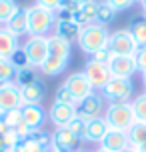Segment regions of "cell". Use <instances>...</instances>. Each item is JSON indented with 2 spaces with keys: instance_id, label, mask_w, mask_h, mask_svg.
Masks as SVG:
<instances>
[{
  "instance_id": "obj_30",
  "label": "cell",
  "mask_w": 146,
  "mask_h": 152,
  "mask_svg": "<svg viewBox=\"0 0 146 152\" xmlns=\"http://www.w3.org/2000/svg\"><path fill=\"white\" fill-rule=\"evenodd\" d=\"M38 76L34 72V68H22V70H16V76H14V84L18 88H24L28 86L30 82H34Z\"/></svg>"
},
{
  "instance_id": "obj_12",
  "label": "cell",
  "mask_w": 146,
  "mask_h": 152,
  "mask_svg": "<svg viewBox=\"0 0 146 152\" xmlns=\"http://www.w3.org/2000/svg\"><path fill=\"white\" fill-rule=\"evenodd\" d=\"M48 116L56 128H66L72 122V118H76V104H56L54 102Z\"/></svg>"
},
{
  "instance_id": "obj_40",
  "label": "cell",
  "mask_w": 146,
  "mask_h": 152,
  "mask_svg": "<svg viewBox=\"0 0 146 152\" xmlns=\"http://www.w3.org/2000/svg\"><path fill=\"white\" fill-rule=\"evenodd\" d=\"M36 4L42 8H48V10H52L56 12L58 10V4H60V0H36Z\"/></svg>"
},
{
  "instance_id": "obj_24",
  "label": "cell",
  "mask_w": 146,
  "mask_h": 152,
  "mask_svg": "<svg viewBox=\"0 0 146 152\" xmlns=\"http://www.w3.org/2000/svg\"><path fill=\"white\" fill-rule=\"evenodd\" d=\"M126 134H128L130 146H134V148L146 144V124L144 122H134V126H132Z\"/></svg>"
},
{
  "instance_id": "obj_27",
  "label": "cell",
  "mask_w": 146,
  "mask_h": 152,
  "mask_svg": "<svg viewBox=\"0 0 146 152\" xmlns=\"http://www.w3.org/2000/svg\"><path fill=\"white\" fill-rule=\"evenodd\" d=\"M130 106H132V112H134L136 122H144L146 124V92L140 94V96H136L130 102Z\"/></svg>"
},
{
  "instance_id": "obj_44",
  "label": "cell",
  "mask_w": 146,
  "mask_h": 152,
  "mask_svg": "<svg viewBox=\"0 0 146 152\" xmlns=\"http://www.w3.org/2000/svg\"><path fill=\"white\" fill-rule=\"evenodd\" d=\"M138 152H146V144H142V146H138Z\"/></svg>"
},
{
  "instance_id": "obj_10",
  "label": "cell",
  "mask_w": 146,
  "mask_h": 152,
  "mask_svg": "<svg viewBox=\"0 0 146 152\" xmlns=\"http://www.w3.org/2000/svg\"><path fill=\"white\" fill-rule=\"evenodd\" d=\"M80 138L76 134H72V130L66 128H56L52 132V142H50V150H68L76 152V148L80 146Z\"/></svg>"
},
{
  "instance_id": "obj_7",
  "label": "cell",
  "mask_w": 146,
  "mask_h": 152,
  "mask_svg": "<svg viewBox=\"0 0 146 152\" xmlns=\"http://www.w3.org/2000/svg\"><path fill=\"white\" fill-rule=\"evenodd\" d=\"M106 106H104V96L98 94V92H92L90 96H86L82 102L76 104V116L84 118L86 122L94 120V118H100L104 114Z\"/></svg>"
},
{
  "instance_id": "obj_6",
  "label": "cell",
  "mask_w": 146,
  "mask_h": 152,
  "mask_svg": "<svg viewBox=\"0 0 146 152\" xmlns=\"http://www.w3.org/2000/svg\"><path fill=\"white\" fill-rule=\"evenodd\" d=\"M22 48L32 68H40L48 56V36H30Z\"/></svg>"
},
{
  "instance_id": "obj_31",
  "label": "cell",
  "mask_w": 146,
  "mask_h": 152,
  "mask_svg": "<svg viewBox=\"0 0 146 152\" xmlns=\"http://www.w3.org/2000/svg\"><path fill=\"white\" fill-rule=\"evenodd\" d=\"M0 120L4 122L8 126V130H14L18 124H22V114H20V108H16V110H8V112H2L0 114Z\"/></svg>"
},
{
  "instance_id": "obj_23",
  "label": "cell",
  "mask_w": 146,
  "mask_h": 152,
  "mask_svg": "<svg viewBox=\"0 0 146 152\" xmlns=\"http://www.w3.org/2000/svg\"><path fill=\"white\" fill-rule=\"evenodd\" d=\"M18 48V38L0 26V58H10V54Z\"/></svg>"
},
{
  "instance_id": "obj_49",
  "label": "cell",
  "mask_w": 146,
  "mask_h": 152,
  "mask_svg": "<svg viewBox=\"0 0 146 152\" xmlns=\"http://www.w3.org/2000/svg\"><path fill=\"white\" fill-rule=\"evenodd\" d=\"M50 152H68V150H50Z\"/></svg>"
},
{
  "instance_id": "obj_50",
  "label": "cell",
  "mask_w": 146,
  "mask_h": 152,
  "mask_svg": "<svg viewBox=\"0 0 146 152\" xmlns=\"http://www.w3.org/2000/svg\"><path fill=\"white\" fill-rule=\"evenodd\" d=\"M134 2H142V0H134Z\"/></svg>"
},
{
  "instance_id": "obj_14",
  "label": "cell",
  "mask_w": 146,
  "mask_h": 152,
  "mask_svg": "<svg viewBox=\"0 0 146 152\" xmlns=\"http://www.w3.org/2000/svg\"><path fill=\"white\" fill-rule=\"evenodd\" d=\"M20 114H22L24 124L30 130H40L46 120V112H44L42 104H24L20 108Z\"/></svg>"
},
{
  "instance_id": "obj_38",
  "label": "cell",
  "mask_w": 146,
  "mask_h": 152,
  "mask_svg": "<svg viewBox=\"0 0 146 152\" xmlns=\"http://www.w3.org/2000/svg\"><path fill=\"white\" fill-rule=\"evenodd\" d=\"M104 2L110 4L116 12H118V10H126V8H130L132 4H134V0H104Z\"/></svg>"
},
{
  "instance_id": "obj_35",
  "label": "cell",
  "mask_w": 146,
  "mask_h": 152,
  "mask_svg": "<svg viewBox=\"0 0 146 152\" xmlns=\"http://www.w3.org/2000/svg\"><path fill=\"white\" fill-rule=\"evenodd\" d=\"M54 102H56V104H76L74 98H72V94H70V90L64 84L58 86V90L54 92Z\"/></svg>"
},
{
  "instance_id": "obj_9",
  "label": "cell",
  "mask_w": 146,
  "mask_h": 152,
  "mask_svg": "<svg viewBox=\"0 0 146 152\" xmlns=\"http://www.w3.org/2000/svg\"><path fill=\"white\" fill-rule=\"evenodd\" d=\"M64 86L70 90V94H72V98H74L76 104L82 102L86 96H90V94L94 92V88L90 86V82L86 80L84 72H74V74H70L68 78H66Z\"/></svg>"
},
{
  "instance_id": "obj_5",
  "label": "cell",
  "mask_w": 146,
  "mask_h": 152,
  "mask_svg": "<svg viewBox=\"0 0 146 152\" xmlns=\"http://www.w3.org/2000/svg\"><path fill=\"white\" fill-rule=\"evenodd\" d=\"M108 50L114 56H134L138 52L140 46L136 44V40L132 38V34L126 30H116L108 36Z\"/></svg>"
},
{
  "instance_id": "obj_42",
  "label": "cell",
  "mask_w": 146,
  "mask_h": 152,
  "mask_svg": "<svg viewBox=\"0 0 146 152\" xmlns=\"http://www.w3.org/2000/svg\"><path fill=\"white\" fill-rule=\"evenodd\" d=\"M140 6H142V14L146 16V0H142V2H140Z\"/></svg>"
},
{
  "instance_id": "obj_1",
  "label": "cell",
  "mask_w": 146,
  "mask_h": 152,
  "mask_svg": "<svg viewBox=\"0 0 146 152\" xmlns=\"http://www.w3.org/2000/svg\"><path fill=\"white\" fill-rule=\"evenodd\" d=\"M26 12H28V36H48L50 28H54L56 14L38 4L28 6Z\"/></svg>"
},
{
  "instance_id": "obj_47",
  "label": "cell",
  "mask_w": 146,
  "mask_h": 152,
  "mask_svg": "<svg viewBox=\"0 0 146 152\" xmlns=\"http://www.w3.org/2000/svg\"><path fill=\"white\" fill-rule=\"evenodd\" d=\"M94 152H108V150H104V148H100V146H98V150H94Z\"/></svg>"
},
{
  "instance_id": "obj_22",
  "label": "cell",
  "mask_w": 146,
  "mask_h": 152,
  "mask_svg": "<svg viewBox=\"0 0 146 152\" xmlns=\"http://www.w3.org/2000/svg\"><path fill=\"white\" fill-rule=\"evenodd\" d=\"M128 32L132 34V38L136 40L138 46H146V16L144 14L134 16L128 24Z\"/></svg>"
},
{
  "instance_id": "obj_37",
  "label": "cell",
  "mask_w": 146,
  "mask_h": 152,
  "mask_svg": "<svg viewBox=\"0 0 146 152\" xmlns=\"http://www.w3.org/2000/svg\"><path fill=\"white\" fill-rule=\"evenodd\" d=\"M134 58H136V66H138L140 72H146V46H140L138 52L134 54Z\"/></svg>"
},
{
  "instance_id": "obj_29",
  "label": "cell",
  "mask_w": 146,
  "mask_h": 152,
  "mask_svg": "<svg viewBox=\"0 0 146 152\" xmlns=\"http://www.w3.org/2000/svg\"><path fill=\"white\" fill-rule=\"evenodd\" d=\"M26 140H30L34 144H38L40 148H50V142H52V134H48L46 130H30V134L26 136Z\"/></svg>"
},
{
  "instance_id": "obj_45",
  "label": "cell",
  "mask_w": 146,
  "mask_h": 152,
  "mask_svg": "<svg viewBox=\"0 0 146 152\" xmlns=\"http://www.w3.org/2000/svg\"><path fill=\"white\" fill-rule=\"evenodd\" d=\"M142 82H144V86H146V72H142Z\"/></svg>"
},
{
  "instance_id": "obj_20",
  "label": "cell",
  "mask_w": 146,
  "mask_h": 152,
  "mask_svg": "<svg viewBox=\"0 0 146 152\" xmlns=\"http://www.w3.org/2000/svg\"><path fill=\"white\" fill-rule=\"evenodd\" d=\"M80 26H78L74 20H70V22H62V20H56L54 22V36L62 38V40H66V42H74V40H78V36H80Z\"/></svg>"
},
{
  "instance_id": "obj_3",
  "label": "cell",
  "mask_w": 146,
  "mask_h": 152,
  "mask_svg": "<svg viewBox=\"0 0 146 152\" xmlns=\"http://www.w3.org/2000/svg\"><path fill=\"white\" fill-rule=\"evenodd\" d=\"M104 120H106L110 130H120V132H128L134 126V112H132L130 102L126 104H108L104 110Z\"/></svg>"
},
{
  "instance_id": "obj_41",
  "label": "cell",
  "mask_w": 146,
  "mask_h": 152,
  "mask_svg": "<svg viewBox=\"0 0 146 152\" xmlns=\"http://www.w3.org/2000/svg\"><path fill=\"white\" fill-rule=\"evenodd\" d=\"M76 2V6H82V4H86V2H92V0H74Z\"/></svg>"
},
{
  "instance_id": "obj_36",
  "label": "cell",
  "mask_w": 146,
  "mask_h": 152,
  "mask_svg": "<svg viewBox=\"0 0 146 152\" xmlns=\"http://www.w3.org/2000/svg\"><path fill=\"white\" fill-rule=\"evenodd\" d=\"M112 56L114 54L108 50V46L106 48H100V50H96V52L92 54V60H96V62H102V64H108V62L112 60Z\"/></svg>"
},
{
  "instance_id": "obj_8",
  "label": "cell",
  "mask_w": 146,
  "mask_h": 152,
  "mask_svg": "<svg viewBox=\"0 0 146 152\" xmlns=\"http://www.w3.org/2000/svg\"><path fill=\"white\" fill-rule=\"evenodd\" d=\"M82 72H84L86 80L90 82V86H92L94 90H102V88L108 84V80L112 78L108 64L96 62V60H92V58L84 64V70H82Z\"/></svg>"
},
{
  "instance_id": "obj_17",
  "label": "cell",
  "mask_w": 146,
  "mask_h": 152,
  "mask_svg": "<svg viewBox=\"0 0 146 152\" xmlns=\"http://www.w3.org/2000/svg\"><path fill=\"white\" fill-rule=\"evenodd\" d=\"M4 28H6L10 34H14L16 38L28 34V12H26V8L18 6V10H16L14 14L10 16V20L4 24Z\"/></svg>"
},
{
  "instance_id": "obj_21",
  "label": "cell",
  "mask_w": 146,
  "mask_h": 152,
  "mask_svg": "<svg viewBox=\"0 0 146 152\" xmlns=\"http://www.w3.org/2000/svg\"><path fill=\"white\" fill-rule=\"evenodd\" d=\"M68 60L70 58H64V56H58V54H48L44 64L40 66V70H42L46 76H58V74H62V72L66 70Z\"/></svg>"
},
{
  "instance_id": "obj_33",
  "label": "cell",
  "mask_w": 146,
  "mask_h": 152,
  "mask_svg": "<svg viewBox=\"0 0 146 152\" xmlns=\"http://www.w3.org/2000/svg\"><path fill=\"white\" fill-rule=\"evenodd\" d=\"M14 76H16V70L10 64V60L0 58V80L2 82H14Z\"/></svg>"
},
{
  "instance_id": "obj_34",
  "label": "cell",
  "mask_w": 146,
  "mask_h": 152,
  "mask_svg": "<svg viewBox=\"0 0 146 152\" xmlns=\"http://www.w3.org/2000/svg\"><path fill=\"white\" fill-rule=\"evenodd\" d=\"M86 124H88V122H86L84 118L76 116V118H72V122L68 124V128L72 130V134H76L80 140H86Z\"/></svg>"
},
{
  "instance_id": "obj_46",
  "label": "cell",
  "mask_w": 146,
  "mask_h": 152,
  "mask_svg": "<svg viewBox=\"0 0 146 152\" xmlns=\"http://www.w3.org/2000/svg\"><path fill=\"white\" fill-rule=\"evenodd\" d=\"M6 84H8V82H2V80H0V90H2V88H4Z\"/></svg>"
},
{
  "instance_id": "obj_4",
  "label": "cell",
  "mask_w": 146,
  "mask_h": 152,
  "mask_svg": "<svg viewBox=\"0 0 146 152\" xmlns=\"http://www.w3.org/2000/svg\"><path fill=\"white\" fill-rule=\"evenodd\" d=\"M100 92H102L104 100H108L110 104H126V102H130L134 86H132L130 78H116V76H112Z\"/></svg>"
},
{
  "instance_id": "obj_39",
  "label": "cell",
  "mask_w": 146,
  "mask_h": 152,
  "mask_svg": "<svg viewBox=\"0 0 146 152\" xmlns=\"http://www.w3.org/2000/svg\"><path fill=\"white\" fill-rule=\"evenodd\" d=\"M54 14H56V20H62V22L74 20V12H72V10H56Z\"/></svg>"
},
{
  "instance_id": "obj_26",
  "label": "cell",
  "mask_w": 146,
  "mask_h": 152,
  "mask_svg": "<svg viewBox=\"0 0 146 152\" xmlns=\"http://www.w3.org/2000/svg\"><path fill=\"white\" fill-rule=\"evenodd\" d=\"M116 16V10L110 4H106V2H98V12H96V24H100V26H106V24H110L112 20H114Z\"/></svg>"
},
{
  "instance_id": "obj_18",
  "label": "cell",
  "mask_w": 146,
  "mask_h": 152,
  "mask_svg": "<svg viewBox=\"0 0 146 152\" xmlns=\"http://www.w3.org/2000/svg\"><path fill=\"white\" fill-rule=\"evenodd\" d=\"M108 130H110V128H108L104 116L94 118V120H88V124H86V142L100 144V142H102V138L106 136Z\"/></svg>"
},
{
  "instance_id": "obj_48",
  "label": "cell",
  "mask_w": 146,
  "mask_h": 152,
  "mask_svg": "<svg viewBox=\"0 0 146 152\" xmlns=\"http://www.w3.org/2000/svg\"><path fill=\"white\" fill-rule=\"evenodd\" d=\"M6 152H18V150H16V148H10V150H6Z\"/></svg>"
},
{
  "instance_id": "obj_19",
  "label": "cell",
  "mask_w": 146,
  "mask_h": 152,
  "mask_svg": "<svg viewBox=\"0 0 146 152\" xmlns=\"http://www.w3.org/2000/svg\"><path fill=\"white\" fill-rule=\"evenodd\" d=\"M96 12H98V2H86L82 6H78V10L74 12V22L84 28L88 24H94L96 22Z\"/></svg>"
},
{
  "instance_id": "obj_28",
  "label": "cell",
  "mask_w": 146,
  "mask_h": 152,
  "mask_svg": "<svg viewBox=\"0 0 146 152\" xmlns=\"http://www.w3.org/2000/svg\"><path fill=\"white\" fill-rule=\"evenodd\" d=\"M10 64L14 66V70H22V68H32L30 66V62H28V56H26V52H24V48L22 46H18L14 52L10 54Z\"/></svg>"
},
{
  "instance_id": "obj_2",
  "label": "cell",
  "mask_w": 146,
  "mask_h": 152,
  "mask_svg": "<svg viewBox=\"0 0 146 152\" xmlns=\"http://www.w3.org/2000/svg\"><path fill=\"white\" fill-rule=\"evenodd\" d=\"M108 30L106 26H100V24H88V26H84L82 30H80V36H78V46H80V50L86 54H90L92 56L96 50H100V48H106L108 44Z\"/></svg>"
},
{
  "instance_id": "obj_32",
  "label": "cell",
  "mask_w": 146,
  "mask_h": 152,
  "mask_svg": "<svg viewBox=\"0 0 146 152\" xmlns=\"http://www.w3.org/2000/svg\"><path fill=\"white\" fill-rule=\"evenodd\" d=\"M16 10H18V6L14 0H0V24H6Z\"/></svg>"
},
{
  "instance_id": "obj_25",
  "label": "cell",
  "mask_w": 146,
  "mask_h": 152,
  "mask_svg": "<svg viewBox=\"0 0 146 152\" xmlns=\"http://www.w3.org/2000/svg\"><path fill=\"white\" fill-rule=\"evenodd\" d=\"M48 54H58V56L70 58V42L54 36V34L48 36Z\"/></svg>"
},
{
  "instance_id": "obj_13",
  "label": "cell",
  "mask_w": 146,
  "mask_h": 152,
  "mask_svg": "<svg viewBox=\"0 0 146 152\" xmlns=\"http://www.w3.org/2000/svg\"><path fill=\"white\" fill-rule=\"evenodd\" d=\"M22 108V96H20V88L14 82H8L2 90H0V114L8 112V110H16Z\"/></svg>"
},
{
  "instance_id": "obj_11",
  "label": "cell",
  "mask_w": 146,
  "mask_h": 152,
  "mask_svg": "<svg viewBox=\"0 0 146 152\" xmlns=\"http://www.w3.org/2000/svg\"><path fill=\"white\" fill-rule=\"evenodd\" d=\"M110 74L116 78H130L138 66H136V58L134 56H112V60L108 62Z\"/></svg>"
},
{
  "instance_id": "obj_43",
  "label": "cell",
  "mask_w": 146,
  "mask_h": 152,
  "mask_svg": "<svg viewBox=\"0 0 146 152\" xmlns=\"http://www.w3.org/2000/svg\"><path fill=\"white\" fill-rule=\"evenodd\" d=\"M122 152H138V148H134V146H128L126 150H122Z\"/></svg>"
},
{
  "instance_id": "obj_15",
  "label": "cell",
  "mask_w": 146,
  "mask_h": 152,
  "mask_svg": "<svg viewBox=\"0 0 146 152\" xmlns=\"http://www.w3.org/2000/svg\"><path fill=\"white\" fill-rule=\"evenodd\" d=\"M128 146H130L128 134L126 132H120V130H108L106 136L102 138V142H100V148H104L108 152H122Z\"/></svg>"
},
{
  "instance_id": "obj_16",
  "label": "cell",
  "mask_w": 146,
  "mask_h": 152,
  "mask_svg": "<svg viewBox=\"0 0 146 152\" xmlns=\"http://www.w3.org/2000/svg\"><path fill=\"white\" fill-rule=\"evenodd\" d=\"M20 96H22V106L24 104H40L44 100V96H46V84L40 78H36L28 86L20 88Z\"/></svg>"
}]
</instances>
